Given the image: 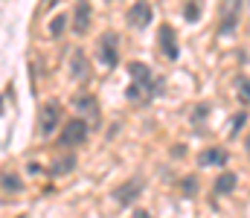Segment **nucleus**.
<instances>
[{
    "label": "nucleus",
    "instance_id": "nucleus-7",
    "mask_svg": "<svg viewBox=\"0 0 250 218\" xmlns=\"http://www.w3.org/2000/svg\"><path fill=\"white\" fill-rule=\"evenodd\" d=\"M157 38H160V50H163V56L166 59H178V38H175V29L169 26V23H160V29H157Z\"/></svg>",
    "mask_w": 250,
    "mask_h": 218
},
{
    "label": "nucleus",
    "instance_id": "nucleus-21",
    "mask_svg": "<svg viewBox=\"0 0 250 218\" xmlns=\"http://www.w3.org/2000/svg\"><path fill=\"white\" fill-rule=\"evenodd\" d=\"M134 218H151L146 210H134Z\"/></svg>",
    "mask_w": 250,
    "mask_h": 218
},
{
    "label": "nucleus",
    "instance_id": "nucleus-15",
    "mask_svg": "<svg viewBox=\"0 0 250 218\" xmlns=\"http://www.w3.org/2000/svg\"><path fill=\"white\" fill-rule=\"evenodd\" d=\"M198 15H201V3H198V0H189L187 6H184V18H187L189 23H195Z\"/></svg>",
    "mask_w": 250,
    "mask_h": 218
},
{
    "label": "nucleus",
    "instance_id": "nucleus-1",
    "mask_svg": "<svg viewBox=\"0 0 250 218\" xmlns=\"http://www.w3.org/2000/svg\"><path fill=\"white\" fill-rule=\"evenodd\" d=\"M242 6H245V0H221V23H218V32L221 35H230L239 26Z\"/></svg>",
    "mask_w": 250,
    "mask_h": 218
},
{
    "label": "nucleus",
    "instance_id": "nucleus-12",
    "mask_svg": "<svg viewBox=\"0 0 250 218\" xmlns=\"http://www.w3.org/2000/svg\"><path fill=\"white\" fill-rule=\"evenodd\" d=\"M70 73L76 76V79H82V76H87V59H84V53L76 47V50H70Z\"/></svg>",
    "mask_w": 250,
    "mask_h": 218
},
{
    "label": "nucleus",
    "instance_id": "nucleus-19",
    "mask_svg": "<svg viewBox=\"0 0 250 218\" xmlns=\"http://www.w3.org/2000/svg\"><path fill=\"white\" fill-rule=\"evenodd\" d=\"M181 189H184V192H187V195H192V192H195V189H198V180H195V178H192V175H189V178H184V183H181Z\"/></svg>",
    "mask_w": 250,
    "mask_h": 218
},
{
    "label": "nucleus",
    "instance_id": "nucleus-14",
    "mask_svg": "<svg viewBox=\"0 0 250 218\" xmlns=\"http://www.w3.org/2000/svg\"><path fill=\"white\" fill-rule=\"evenodd\" d=\"M236 175L233 172H224V175H218V180H215V192H221V195H227V192H233L236 189Z\"/></svg>",
    "mask_w": 250,
    "mask_h": 218
},
{
    "label": "nucleus",
    "instance_id": "nucleus-3",
    "mask_svg": "<svg viewBox=\"0 0 250 218\" xmlns=\"http://www.w3.org/2000/svg\"><path fill=\"white\" fill-rule=\"evenodd\" d=\"M128 73H131L134 84H137V87H140V90H143L146 96H154V93H157V87H154L157 81H154L151 70H148V67H146L143 61H131V64H128Z\"/></svg>",
    "mask_w": 250,
    "mask_h": 218
},
{
    "label": "nucleus",
    "instance_id": "nucleus-20",
    "mask_svg": "<svg viewBox=\"0 0 250 218\" xmlns=\"http://www.w3.org/2000/svg\"><path fill=\"white\" fill-rule=\"evenodd\" d=\"M242 122H245V114H239V117H236V122H233V134L242 128Z\"/></svg>",
    "mask_w": 250,
    "mask_h": 218
},
{
    "label": "nucleus",
    "instance_id": "nucleus-9",
    "mask_svg": "<svg viewBox=\"0 0 250 218\" xmlns=\"http://www.w3.org/2000/svg\"><path fill=\"white\" fill-rule=\"evenodd\" d=\"M73 29H76V35H84V32L90 29V3H87V0H79V3H76Z\"/></svg>",
    "mask_w": 250,
    "mask_h": 218
},
{
    "label": "nucleus",
    "instance_id": "nucleus-4",
    "mask_svg": "<svg viewBox=\"0 0 250 218\" xmlns=\"http://www.w3.org/2000/svg\"><path fill=\"white\" fill-rule=\"evenodd\" d=\"M99 56H102L105 67H117V61H120V38H117V32H102Z\"/></svg>",
    "mask_w": 250,
    "mask_h": 218
},
{
    "label": "nucleus",
    "instance_id": "nucleus-11",
    "mask_svg": "<svg viewBox=\"0 0 250 218\" xmlns=\"http://www.w3.org/2000/svg\"><path fill=\"white\" fill-rule=\"evenodd\" d=\"M201 166H224L227 163V151L224 148H207L201 157H198Z\"/></svg>",
    "mask_w": 250,
    "mask_h": 218
},
{
    "label": "nucleus",
    "instance_id": "nucleus-2",
    "mask_svg": "<svg viewBox=\"0 0 250 218\" xmlns=\"http://www.w3.org/2000/svg\"><path fill=\"white\" fill-rule=\"evenodd\" d=\"M59 119H62V105L59 102H44L41 111H38V131L44 137H50L59 128Z\"/></svg>",
    "mask_w": 250,
    "mask_h": 218
},
{
    "label": "nucleus",
    "instance_id": "nucleus-17",
    "mask_svg": "<svg viewBox=\"0 0 250 218\" xmlns=\"http://www.w3.org/2000/svg\"><path fill=\"white\" fill-rule=\"evenodd\" d=\"M236 87H239V99L250 102V81L248 79H236Z\"/></svg>",
    "mask_w": 250,
    "mask_h": 218
},
{
    "label": "nucleus",
    "instance_id": "nucleus-22",
    "mask_svg": "<svg viewBox=\"0 0 250 218\" xmlns=\"http://www.w3.org/2000/svg\"><path fill=\"white\" fill-rule=\"evenodd\" d=\"M248 151H250V140H248Z\"/></svg>",
    "mask_w": 250,
    "mask_h": 218
},
{
    "label": "nucleus",
    "instance_id": "nucleus-23",
    "mask_svg": "<svg viewBox=\"0 0 250 218\" xmlns=\"http://www.w3.org/2000/svg\"><path fill=\"white\" fill-rule=\"evenodd\" d=\"M21 218H23V216H21Z\"/></svg>",
    "mask_w": 250,
    "mask_h": 218
},
{
    "label": "nucleus",
    "instance_id": "nucleus-18",
    "mask_svg": "<svg viewBox=\"0 0 250 218\" xmlns=\"http://www.w3.org/2000/svg\"><path fill=\"white\" fill-rule=\"evenodd\" d=\"M64 26H67V18H64V15H59V18H56V20L50 23V32H53V35H62Z\"/></svg>",
    "mask_w": 250,
    "mask_h": 218
},
{
    "label": "nucleus",
    "instance_id": "nucleus-13",
    "mask_svg": "<svg viewBox=\"0 0 250 218\" xmlns=\"http://www.w3.org/2000/svg\"><path fill=\"white\" fill-rule=\"evenodd\" d=\"M76 169V154H62V157H56V163H53V175H67V172H73Z\"/></svg>",
    "mask_w": 250,
    "mask_h": 218
},
{
    "label": "nucleus",
    "instance_id": "nucleus-10",
    "mask_svg": "<svg viewBox=\"0 0 250 218\" xmlns=\"http://www.w3.org/2000/svg\"><path fill=\"white\" fill-rule=\"evenodd\" d=\"M73 105H76V111L87 114V117L96 122V117H99V105H96V99H93V96H76V99H73Z\"/></svg>",
    "mask_w": 250,
    "mask_h": 218
},
{
    "label": "nucleus",
    "instance_id": "nucleus-5",
    "mask_svg": "<svg viewBox=\"0 0 250 218\" xmlns=\"http://www.w3.org/2000/svg\"><path fill=\"white\" fill-rule=\"evenodd\" d=\"M84 137H87V125H84L82 119H70V122L64 125L59 143L62 145H79V143H84Z\"/></svg>",
    "mask_w": 250,
    "mask_h": 218
},
{
    "label": "nucleus",
    "instance_id": "nucleus-6",
    "mask_svg": "<svg viewBox=\"0 0 250 218\" xmlns=\"http://www.w3.org/2000/svg\"><path fill=\"white\" fill-rule=\"evenodd\" d=\"M140 192H143V180L140 178H131V180H125L123 186L114 189V201L117 204H134L140 198Z\"/></svg>",
    "mask_w": 250,
    "mask_h": 218
},
{
    "label": "nucleus",
    "instance_id": "nucleus-16",
    "mask_svg": "<svg viewBox=\"0 0 250 218\" xmlns=\"http://www.w3.org/2000/svg\"><path fill=\"white\" fill-rule=\"evenodd\" d=\"M3 189H6V192H18V189H21L18 175H9V172H6V175H3Z\"/></svg>",
    "mask_w": 250,
    "mask_h": 218
},
{
    "label": "nucleus",
    "instance_id": "nucleus-8",
    "mask_svg": "<svg viewBox=\"0 0 250 218\" xmlns=\"http://www.w3.org/2000/svg\"><path fill=\"white\" fill-rule=\"evenodd\" d=\"M148 20H151V6H148L146 0H137V3L128 9V23L137 26V29H143V26H148Z\"/></svg>",
    "mask_w": 250,
    "mask_h": 218
}]
</instances>
